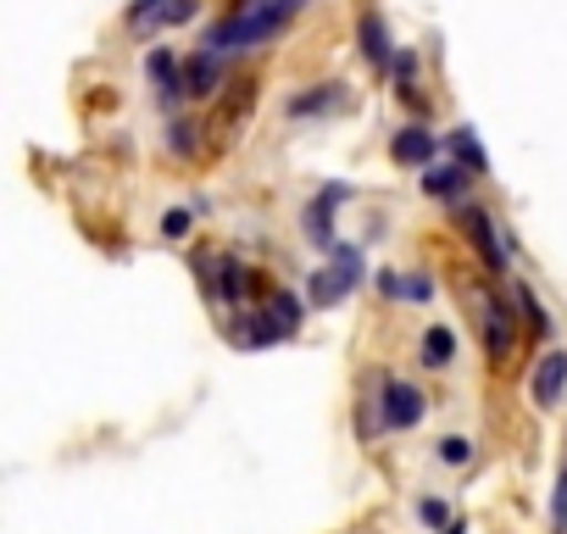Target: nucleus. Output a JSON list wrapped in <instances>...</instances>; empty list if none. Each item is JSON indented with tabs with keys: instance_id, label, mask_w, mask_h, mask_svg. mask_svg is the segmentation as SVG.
Segmentation results:
<instances>
[{
	"instance_id": "obj_2",
	"label": "nucleus",
	"mask_w": 567,
	"mask_h": 534,
	"mask_svg": "<svg viewBox=\"0 0 567 534\" xmlns=\"http://www.w3.org/2000/svg\"><path fill=\"white\" fill-rule=\"evenodd\" d=\"M362 274H368V256H362L357 245H334V250H329V267H312V279H307V307H312V312L340 307V301L362 285Z\"/></svg>"
},
{
	"instance_id": "obj_7",
	"label": "nucleus",
	"mask_w": 567,
	"mask_h": 534,
	"mask_svg": "<svg viewBox=\"0 0 567 534\" xmlns=\"http://www.w3.org/2000/svg\"><path fill=\"white\" fill-rule=\"evenodd\" d=\"M228 335H234V346H278V340H290V329H284V318H278L272 307H261V312H239Z\"/></svg>"
},
{
	"instance_id": "obj_9",
	"label": "nucleus",
	"mask_w": 567,
	"mask_h": 534,
	"mask_svg": "<svg viewBox=\"0 0 567 534\" xmlns=\"http://www.w3.org/2000/svg\"><path fill=\"white\" fill-rule=\"evenodd\" d=\"M340 201H351V189H346V184H329V189L307 206V239H312L318 250H334V223H329V217H334Z\"/></svg>"
},
{
	"instance_id": "obj_24",
	"label": "nucleus",
	"mask_w": 567,
	"mask_h": 534,
	"mask_svg": "<svg viewBox=\"0 0 567 534\" xmlns=\"http://www.w3.org/2000/svg\"><path fill=\"white\" fill-rule=\"evenodd\" d=\"M162 234H167V239H184V234H189V212H184V206H173V212L162 217Z\"/></svg>"
},
{
	"instance_id": "obj_14",
	"label": "nucleus",
	"mask_w": 567,
	"mask_h": 534,
	"mask_svg": "<svg viewBox=\"0 0 567 534\" xmlns=\"http://www.w3.org/2000/svg\"><path fill=\"white\" fill-rule=\"evenodd\" d=\"M445 145H451V156H456L467 173H484V167H489V156L478 151V140H473V129H467V123H462V129H451V134H445Z\"/></svg>"
},
{
	"instance_id": "obj_22",
	"label": "nucleus",
	"mask_w": 567,
	"mask_h": 534,
	"mask_svg": "<svg viewBox=\"0 0 567 534\" xmlns=\"http://www.w3.org/2000/svg\"><path fill=\"white\" fill-rule=\"evenodd\" d=\"M440 462H451V468H462L467 456H473V440H462V434H451V440H440V451H434Z\"/></svg>"
},
{
	"instance_id": "obj_25",
	"label": "nucleus",
	"mask_w": 567,
	"mask_h": 534,
	"mask_svg": "<svg viewBox=\"0 0 567 534\" xmlns=\"http://www.w3.org/2000/svg\"><path fill=\"white\" fill-rule=\"evenodd\" d=\"M429 290H434L429 279H401V296H406V301H429Z\"/></svg>"
},
{
	"instance_id": "obj_5",
	"label": "nucleus",
	"mask_w": 567,
	"mask_h": 534,
	"mask_svg": "<svg viewBox=\"0 0 567 534\" xmlns=\"http://www.w3.org/2000/svg\"><path fill=\"white\" fill-rule=\"evenodd\" d=\"M429 412V396L406 379H384V429H417Z\"/></svg>"
},
{
	"instance_id": "obj_28",
	"label": "nucleus",
	"mask_w": 567,
	"mask_h": 534,
	"mask_svg": "<svg viewBox=\"0 0 567 534\" xmlns=\"http://www.w3.org/2000/svg\"><path fill=\"white\" fill-rule=\"evenodd\" d=\"M445 534H462V523H451V528H445Z\"/></svg>"
},
{
	"instance_id": "obj_4",
	"label": "nucleus",
	"mask_w": 567,
	"mask_h": 534,
	"mask_svg": "<svg viewBox=\"0 0 567 534\" xmlns=\"http://www.w3.org/2000/svg\"><path fill=\"white\" fill-rule=\"evenodd\" d=\"M462 234L473 239V250H478V261L489 267V274H506V239H501V228L484 206H462Z\"/></svg>"
},
{
	"instance_id": "obj_13",
	"label": "nucleus",
	"mask_w": 567,
	"mask_h": 534,
	"mask_svg": "<svg viewBox=\"0 0 567 534\" xmlns=\"http://www.w3.org/2000/svg\"><path fill=\"white\" fill-rule=\"evenodd\" d=\"M357 45H362V57H368L373 68H390V34H384V18H379V12H368V18L357 23Z\"/></svg>"
},
{
	"instance_id": "obj_1",
	"label": "nucleus",
	"mask_w": 567,
	"mask_h": 534,
	"mask_svg": "<svg viewBox=\"0 0 567 534\" xmlns=\"http://www.w3.org/2000/svg\"><path fill=\"white\" fill-rule=\"evenodd\" d=\"M290 18H296V12L278 7V0H245V7H234L223 23L206 29L200 45H206L212 57H228V51H245V45H267Z\"/></svg>"
},
{
	"instance_id": "obj_12",
	"label": "nucleus",
	"mask_w": 567,
	"mask_h": 534,
	"mask_svg": "<svg viewBox=\"0 0 567 534\" xmlns=\"http://www.w3.org/2000/svg\"><path fill=\"white\" fill-rule=\"evenodd\" d=\"M223 57H212V51H200V57H189L184 62V95H217L223 90V68H217Z\"/></svg>"
},
{
	"instance_id": "obj_21",
	"label": "nucleus",
	"mask_w": 567,
	"mask_h": 534,
	"mask_svg": "<svg viewBox=\"0 0 567 534\" xmlns=\"http://www.w3.org/2000/svg\"><path fill=\"white\" fill-rule=\"evenodd\" d=\"M167 151L173 156H195V123H173L167 129Z\"/></svg>"
},
{
	"instance_id": "obj_8",
	"label": "nucleus",
	"mask_w": 567,
	"mask_h": 534,
	"mask_svg": "<svg viewBox=\"0 0 567 534\" xmlns=\"http://www.w3.org/2000/svg\"><path fill=\"white\" fill-rule=\"evenodd\" d=\"M561 390H567V351H545V357L534 362L528 396H534V407H556Z\"/></svg>"
},
{
	"instance_id": "obj_3",
	"label": "nucleus",
	"mask_w": 567,
	"mask_h": 534,
	"mask_svg": "<svg viewBox=\"0 0 567 534\" xmlns=\"http://www.w3.org/2000/svg\"><path fill=\"white\" fill-rule=\"evenodd\" d=\"M200 12V0H134L128 7V29L134 34H162V29H178Z\"/></svg>"
},
{
	"instance_id": "obj_20",
	"label": "nucleus",
	"mask_w": 567,
	"mask_h": 534,
	"mask_svg": "<svg viewBox=\"0 0 567 534\" xmlns=\"http://www.w3.org/2000/svg\"><path fill=\"white\" fill-rule=\"evenodd\" d=\"M272 312L284 318V329H290V335L301 329V301H296L290 290H278V296H272Z\"/></svg>"
},
{
	"instance_id": "obj_17",
	"label": "nucleus",
	"mask_w": 567,
	"mask_h": 534,
	"mask_svg": "<svg viewBox=\"0 0 567 534\" xmlns=\"http://www.w3.org/2000/svg\"><path fill=\"white\" fill-rule=\"evenodd\" d=\"M512 301H517V312H523L528 335H550V318H545V307H539V296H534L528 285H517V290H512Z\"/></svg>"
},
{
	"instance_id": "obj_23",
	"label": "nucleus",
	"mask_w": 567,
	"mask_h": 534,
	"mask_svg": "<svg viewBox=\"0 0 567 534\" xmlns=\"http://www.w3.org/2000/svg\"><path fill=\"white\" fill-rule=\"evenodd\" d=\"M417 517H423L429 528H445V523H451V512H445V501H440V495H429V501H417Z\"/></svg>"
},
{
	"instance_id": "obj_10",
	"label": "nucleus",
	"mask_w": 567,
	"mask_h": 534,
	"mask_svg": "<svg viewBox=\"0 0 567 534\" xmlns=\"http://www.w3.org/2000/svg\"><path fill=\"white\" fill-rule=\"evenodd\" d=\"M434 151H440V140H434L423 123H406V129H395V140H390V156L406 162V167H429Z\"/></svg>"
},
{
	"instance_id": "obj_19",
	"label": "nucleus",
	"mask_w": 567,
	"mask_h": 534,
	"mask_svg": "<svg viewBox=\"0 0 567 534\" xmlns=\"http://www.w3.org/2000/svg\"><path fill=\"white\" fill-rule=\"evenodd\" d=\"M550 534H567V462L556 473V495H550Z\"/></svg>"
},
{
	"instance_id": "obj_11",
	"label": "nucleus",
	"mask_w": 567,
	"mask_h": 534,
	"mask_svg": "<svg viewBox=\"0 0 567 534\" xmlns=\"http://www.w3.org/2000/svg\"><path fill=\"white\" fill-rule=\"evenodd\" d=\"M467 167L462 162H429L423 167V195H434V201H456L462 189H467Z\"/></svg>"
},
{
	"instance_id": "obj_27",
	"label": "nucleus",
	"mask_w": 567,
	"mask_h": 534,
	"mask_svg": "<svg viewBox=\"0 0 567 534\" xmlns=\"http://www.w3.org/2000/svg\"><path fill=\"white\" fill-rule=\"evenodd\" d=\"M278 7H290V12H296V7H301V0H278Z\"/></svg>"
},
{
	"instance_id": "obj_18",
	"label": "nucleus",
	"mask_w": 567,
	"mask_h": 534,
	"mask_svg": "<svg viewBox=\"0 0 567 534\" xmlns=\"http://www.w3.org/2000/svg\"><path fill=\"white\" fill-rule=\"evenodd\" d=\"M346 95H340V84H323V95H296L290 101V117H307V112H334Z\"/></svg>"
},
{
	"instance_id": "obj_26",
	"label": "nucleus",
	"mask_w": 567,
	"mask_h": 534,
	"mask_svg": "<svg viewBox=\"0 0 567 534\" xmlns=\"http://www.w3.org/2000/svg\"><path fill=\"white\" fill-rule=\"evenodd\" d=\"M412 73H417V57L401 51V57H395V79H412Z\"/></svg>"
},
{
	"instance_id": "obj_15",
	"label": "nucleus",
	"mask_w": 567,
	"mask_h": 534,
	"mask_svg": "<svg viewBox=\"0 0 567 534\" xmlns=\"http://www.w3.org/2000/svg\"><path fill=\"white\" fill-rule=\"evenodd\" d=\"M451 362H456V335L445 324H434L423 335V368H451Z\"/></svg>"
},
{
	"instance_id": "obj_16",
	"label": "nucleus",
	"mask_w": 567,
	"mask_h": 534,
	"mask_svg": "<svg viewBox=\"0 0 567 534\" xmlns=\"http://www.w3.org/2000/svg\"><path fill=\"white\" fill-rule=\"evenodd\" d=\"M223 307H239L245 301V267L234 256H223V274H217V290H212Z\"/></svg>"
},
{
	"instance_id": "obj_6",
	"label": "nucleus",
	"mask_w": 567,
	"mask_h": 534,
	"mask_svg": "<svg viewBox=\"0 0 567 534\" xmlns=\"http://www.w3.org/2000/svg\"><path fill=\"white\" fill-rule=\"evenodd\" d=\"M478 335H484V351H489V362H506V357H512V346H517L512 312H506L501 301H484V307H478Z\"/></svg>"
}]
</instances>
